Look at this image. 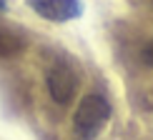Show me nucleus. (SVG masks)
I'll list each match as a JSON object with an SVG mask.
<instances>
[{
  "instance_id": "20e7f679",
  "label": "nucleus",
  "mask_w": 153,
  "mask_h": 140,
  "mask_svg": "<svg viewBox=\"0 0 153 140\" xmlns=\"http://www.w3.org/2000/svg\"><path fill=\"white\" fill-rule=\"evenodd\" d=\"M23 48H25L23 35L13 33V30L0 28V58H10V55H18V53H23Z\"/></svg>"
},
{
  "instance_id": "f257e3e1",
  "label": "nucleus",
  "mask_w": 153,
  "mask_h": 140,
  "mask_svg": "<svg viewBox=\"0 0 153 140\" xmlns=\"http://www.w3.org/2000/svg\"><path fill=\"white\" fill-rule=\"evenodd\" d=\"M111 120V103L98 93H91L80 100L78 110L73 115V130L78 140H95L98 133Z\"/></svg>"
},
{
  "instance_id": "7ed1b4c3",
  "label": "nucleus",
  "mask_w": 153,
  "mask_h": 140,
  "mask_svg": "<svg viewBox=\"0 0 153 140\" xmlns=\"http://www.w3.org/2000/svg\"><path fill=\"white\" fill-rule=\"evenodd\" d=\"M28 5L50 23H68L83 13L80 0H28Z\"/></svg>"
},
{
  "instance_id": "f03ea898",
  "label": "nucleus",
  "mask_w": 153,
  "mask_h": 140,
  "mask_svg": "<svg viewBox=\"0 0 153 140\" xmlns=\"http://www.w3.org/2000/svg\"><path fill=\"white\" fill-rule=\"evenodd\" d=\"M45 83H48L50 98L58 105H68L73 100L75 90H78V75L73 73V68L65 60H58V63L50 65L48 75H45Z\"/></svg>"
},
{
  "instance_id": "423d86ee",
  "label": "nucleus",
  "mask_w": 153,
  "mask_h": 140,
  "mask_svg": "<svg viewBox=\"0 0 153 140\" xmlns=\"http://www.w3.org/2000/svg\"><path fill=\"white\" fill-rule=\"evenodd\" d=\"M8 10V0H0V13H5Z\"/></svg>"
},
{
  "instance_id": "39448f33",
  "label": "nucleus",
  "mask_w": 153,
  "mask_h": 140,
  "mask_svg": "<svg viewBox=\"0 0 153 140\" xmlns=\"http://www.w3.org/2000/svg\"><path fill=\"white\" fill-rule=\"evenodd\" d=\"M143 60H146V63H148V65L153 68V40H151L148 45L143 48Z\"/></svg>"
}]
</instances>
